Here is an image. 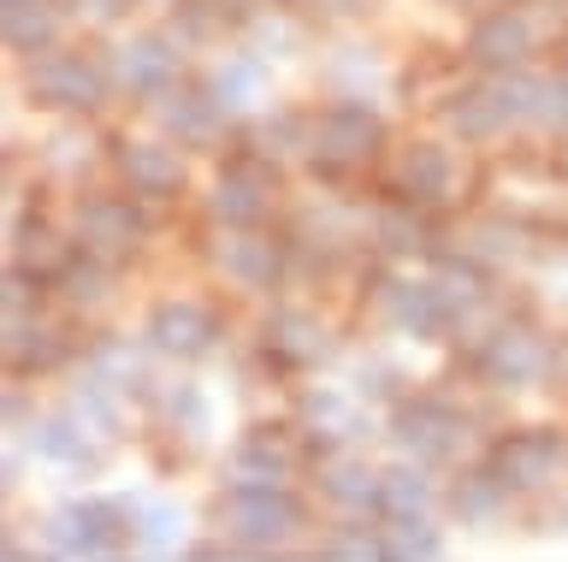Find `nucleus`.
<instances>
[{
    "instance_id": "obj_33",
    "label": "nucleus",
    "mask_w": 568,
    "mask_h": 562,
    "mask_svg": "<svg viewBox=\"0 0 568 562\" xmlns=\"http://www.w3.org/2000/svg\"><path fill=\"white\" fill-rule=\"evenodd\" d=\"M149 415L172 445H184V456L213 450V397L195 379H160L149 397Z\"/></svg>"
},
{
    "instance_id": "obj_14",
    "label": "nucleus",
    "mask_w": 568,
    "mask_h": 562,
    "mask_svg": "<svg viewBox=\"0 0 568 562\" xmlns=\"http://www.w3.org/2000/svg\"><path fill=\"white\" fill-rule=\"evenodd\" d=\"M373 303V326L390 331L397 344H450V314H444V296H438V278L433 273H403V267H385L367 290Z\"/></svg>"
},
{
    "instance_id": "obj_32",
    "label": "nucleus",
    "mask_w": 568,
    "mask_h": 562,
    "mask_svg": "<svg viewBox=\"0 0 568 562\" xmlns=\"http://www.w3.org/2000/svg\"><path fill=\"white\" fill-rule=\"evenodd\" d=\"M202 83L237 125H248L266 108V95H273V60L255 54V48H231V54H220L202 72Z\"/></svg>"
},
{
    "instance_id": "obj_6",
    "label": "nucleus",
    "mask_w": 568,
    "mask_h": 562,
    "mask_svg": "<svg viewBox=\"0 0 568 562\" xmlns=\"http://www.w3.org/2000/svg\"><path fill=\"white\" fill-rule=\"evenodd\" d=\"M202 267L225 290L273 303V290L291 285V237H284V225L278 232L273 225H207Z\"/></svg>"
},
{
    "instance_id": "obj_4",
    "label": "nucleus",
    "mask_w": 568,
    "mask_h": 562,
    "mask_svg": "<svg viewBox=\"0 0 568 562\" xmlns=\"http://www.w3.org/2000/svg\"><path fill=\"white\" fill-rule=\"evenodd\" d=\"M24 95L30 108L53 119H101L106 101L119 95V83H113V65H106V48L53 42L24 60Z\"/></svg>"
},
{
    "instance_id": "obj_27",
    "label": "nucleus",
    "mask_w": 568,
    "mask_h": 562,
    "mask_svg": "<svg viewBox=\"0 0 568 562\" xmlns=\"http://www.w3.org/2000/svg\"><path fill=\"white\" fill-rule=\"evenodd\" d=\"M131 515V562H184L190 551V515L166 491H119Z\"/></svg>"
},
{
    "instance_id": "obj_16",
    "label": "nucleus",
    "mask_w": 568,
    "mask_h": 562,
    "mask_svg": "<svg viewBox=\"0 0 568 562\" xmlns=\"http://www.w3.org/2000/svg\"><path fill=\"white\" fill-rule=\"evenodd\" d=\"M479 462L515 498H550L557 480H568V432L562 427H504V432H491Z\"/></svg>"
},
{
    "instance_id": "obj_22",
    "label": "nucleus",
    "mask_w": 568,
    "mask_h": 562,
    "mask_svg": "<svg viewBox=\"0 0 568 562\" xmlns=\"http://www.w3.org/2000/svg\"><path fill=\"white\" fill-rule=\"evenodd\" d=\"M12 445H24L30 462L60 468V473H95L101 456H106V438L89 427L71 402H60V409H36V420L12 438Z\"/></svg>"
},
{
    "instance_id": "obj_29",
    "label": "nucleus",
    "mask_w": 568,
    "mask_h": 562,
    "mask_svg": "<svg viewBox=\"0 0 568 562\" xmlns=\"http://www.w3.org/2000/svg\"><path fill=\"white\" fill-rule=\"evenodd\" d=\"M154 356L160 349L149 338L136 344V338H119V331H101V338H89V349H83V374H95L106 391H119L124 402H149L154 385H160Z\"/></svg>"
},
{
    "instance_id": "obj_46",
    "label": "nucleus",
    "mask_w": 568,
    "mask_h": 562,
    "mask_svg": "<svg viewBox=\"0 0 568 562\" xmlns=\"http://www.w3.org/2000/svg\"><path fill=\"white\" fill-rule=\"evenodd\" d=\"M539 533H568V498L545 509V527H539Z\"/></svg>"
},
{
    "instance_id": "obj_36",
    "label": "nucleus",
    "mask_w": 568,
    "mask_h": 562,
    "mask_svg": "<svg viewBox=\"0 0 568 562\" xmlns=\"http://www.w3.org/2000/svg\"><path fill=\"white\" fill-rule=\"evenodd\" d=\"M302 562H390L385 521L379 515H344L314 539V551H302Z\"/></svg>"
},
{
    "instance_id": "obj_8",
    "label": "nucleus",
    "mask_w": 568,
    "mask_h": 562,
    "mask_svg": "<svg viewBox=\"0 0 568 562\" xmlns=\"http://www.w3.org/2000/svg\"><path fill=\"white\" fill-rule=\"evenodd\" d=\"M284 166H273L266 154H255L237 136L231 149H220V172L202 190V219L207 225H273L284 214Z\"/></svg>"
},
{
    "instance_id": "obj_45",
    "label": "nucleus",
    "mask_w": 568,
    "mask_h": 562,
    "mask_svg": "<svg viewBox=\"0 0 568 562\" xmlns=\"http://www.w3.org/2000/svg\"><path fill=\"white\" fill-rule=\"evenodd\" d=\"M7 562H60V556H53L48 539H42V544H18V539L7 533Z\"/></svg>"
},
{
    "instance_id": "obj_21",
    "label": "nucleus",
    "mask_w": 568,
    "mask_h": 562,
    "mask_svg": "<svg viewBox=\"0 0 568 562\" xmlns=\"http://www.w3.org/2000/svg\"><path fill=\"white\" fill-rule=\"evenodd\" d=\"M184 54H190V42L178 30H131V37H119L106 48V65H113V83L124 101H154L178 78H190Z\"/></svg>"
},
{
    "instance_id": "obj_20",
    "label": "nucleus",
    "mask_w": 568,
    "mask_h": 562,
    "mask_svg": "<svg viewBox=\"0 0 568 562\" xmlns=\"http://www.w3.org/2000/svg\"><path fill=\"white\" fill-rule=\"evenodd\" d=\"M142 113H149V125L160 136H172V143H184L190 154H213V149H231L237 143V119H231L220 101L207 95L202 78H178L166 95L142 101Z\"/></svg>"
},
{
    "instance_id": "obj_40",
    "label": "nucleus",
    "mask_w": 568,
    "mask_h": 562,
    "mask_svg": "<svg viewBox=\"0 0 568 562\" xmlns=\"http://www.w3.org/2000/svg\"><path fill=\"white\" fill-rule=\"evenodd\" d=\"M390 562H444V527L433 515H379Z\"/></svg>"
},
{
    "instance_id": "obj_9",
    "label": "nucleus",
    "mask_w": 568,
    "mask_h": 562,
    "mask_svg": "<svg viewBox=\"0 0 568 562\" xmlns=\"http://www.w3.org/2000/svg\"><path fill=\"white\" fill-rule=\"evenodd\" d=\"M42 539L53 544L60 562H119V556H131V515H124V498H101V491L60 498L42 515Z\"/></svg>"
},
{
    "instance_id": "obj_42",
    "label": "nucleus",
    "mask_w": 568,
    "mask_h": 562,
    "mask_svg": "<svg viewBox=\"0 0 568 562\" xmlns=\"http://www.w3.org/2000/svg\"><path fill=\"white\" fill-rule=\"evenodd\" d=\"M349 391L362 402H373V409H390L397 397H408V374L385 356V349H367V356L355 361V374H349Z\"/></svg>"
},
{
    "instance_id": "obj_48",
    "label": "nucleus",
    "mask_w": 568,
    "mask_h": 562,
    "mask_svg": "<svg viewBox=\"0 0 568 562\" xmlns=\"http://www.w3.org/2000/svg\"><path fill=\"white\" fill-rule=\"evenodd\" d=\"M557 172H562V184H568V136H557Z\"/></svg>"
},
{
    "instance_id": "obj_31",
    "label": "nucleus",
    "mask_w": 568,
    "mask_h": 562,
    "mask_svg": "<svg viewBox=\"0 0 568 562\" xmlns=\"http://www.w3.org/2000/svg\"><path fill=\"white\" fill-rule=\"evenodd\" d=\"M515 503L521 498H515L486 462L456 468L450 480H444V515H450L456 527H468V533H497V527L515 515Z\"/></svg>"
},
{
    "instance_id": "obj_26",
    "label": "nucleus",
    "mask_w": 568,
    "mask_h": 562,
    "mask_svg": "<svg viewBox=\"0 0 568 562\" xmlns=\"http://www.w3.org/2000/svg\"><path fill=\"white\" fill-rule=\"evenodd\" d=\"M433 125L444 136H456L462 149H486V143H504V136L515 131L509 125V113H504V101H497L491 90V78L479 72L468 83H450V90H438L433 101Z\"/></svg>"
},
{
    "instance_id": "obj_2",
    "label": "nucleus",
    "mask_w": 568,
    "mask_h": 562,
    "mask_svg": "<svg viewBox=\"0 0 568 562\" xmlns=\"http://www.w3.org/2000/svg\"><path fill=\"white\" fill-rule=\"evenodd\" d=\"M550 356H557V331L532 308H504L468 344V374L491 397H521V391H545Z\"/></svg>"
},
{
    "instance_id": "obj_1",
    "label": "nucleus",
    "mask_w": 568,
    "mask_h": 562,
    "mask_svg": "<svg viewBox=\"0 0 568 562\" xmlns=\"http://www.w3.org/2000/svg\"><path fill=\"white\" fill-rule=\"evenodd\" d=\"M207 521L255 562H296V539L314 533V503L296 486H220Z\"/></svg>"
},
{
    "instance_id": "obj_10",
    "label": "nucleus",
    "mask_w": 568,
    "mask_h": 562,
    "mask_svg": "<svg viewBox=\"0 0 568 562\" xmlns=\"http://www.w3.org/2000/svg\"><path fill=\"white\" fill-rule=\"evenodd\" d=\"M550 243H562V237H550L545 225H532L527 214H515V207H474L468 219H456V232H450L444 249L468 255L474 267L504 278V273L539 267V260L550 255Z\"/></svg>"
},
{
    "instance_id": "obj_12",
    "label": "nucleus",
    "mask_w": 568,
    "mask_h": 562,
    "mask_svg": "<svg viewBox=\"0 0 568 562\" xmlns=\"http://www.w3.org/2000/svg\"><path fill=\"white\" fill-rule=\"evenodd\" d=\"M106 178L119 190H131L142 207L166 214V207H184L190 202V149L172 143V136H113V154H106Z\"/></svg>"
},
{
    "instance_id": "obj_35",
    "label": "nucleus",
    "mask_w": 568,
    "mask_h": 562,
    "mask_svg": "<svg viewBox=\"0 0 568 562\" xmlns=\"http://www.w3.org/2000/svg\"><path fill=\"white\" fill-rule=\"evenodd\" d=\"M0 37H7L18 60L65 42V0H7L0 7Z\"/></svg>"
},
{
    "instance_id": "obj_13",
    "label": "nucleus",
    "mask_w": 568,
    "mask_h": 562,
    "mask_svg": "<svg viewBox=\"0 0 568 562\" xmlns=\"http://www.w3.org/2000/svg\"><path fill=\"white\" fill-rule=\"evenodd\" d=\"M474 432V415L444 391H408L385 409V438L397 456H415L426 468H450Z\"/></svg>"
},
{
    "instance_id": "obj_17",
    "label": "nucleus",
    "mask_w": 568,
    "mask_h": 562,
    "mask_svg": "<svg viewBox=\"0 0 568 562\" xmlns=\"http://www.w3.org/2000/svg\"><path fill=\"white\" fill-rule=\"evenodd\" d=\"M291 420L302 432L308 462H320L332 450H362V438H373V402H362L349 385H296Z\"/></svg>"
},
{
    "instance_id": "obj_47",
    "label": "nucleus",
    "mask_w": 568,
    "mask_h": 562,
    "mask_svg": "<svg viewBox=\"0 0 568 562\" xmlns=\"http://www.w3.org/2000/svg\"><path fill=\"white\" fill-rule=\"evenodd\" d=\"M438 7H450V12H486V7H497V0H438Z\"/></svg>"
},
{
    "instance_id": "obj_30",
    "label": "nucleus",
    "mask_w": 568,
    "mask_h": 562,
    "mask_svg": "<svg viewBox=\"0 0 568 562\" xmlns=\"http://www.w3.org/2000/svg\"><path fill=\"white\" fill-rule=\"evenodd\" d=\"M106 154H113V143H101L89 119H60V125L36 143V166H42V178H53V184L83 190V184H95Z\"/></svg>"
},
{
    "instance_id": "obj_24",
    "label": "nucleus",
    "mask_w": 568,
    "mask_h": 562,
    "mask_svg": "<svg viewBox=\"0 0 568 562\" xmlns=\"http://www.w3.org/2000/svg\"><path fill=\"white\" fill-rule=\"evenodd\" d=\"M367 243L385 267H408V260H433L450 243V232H444V214H426V207L379 196L367 207Z\"/></svg>"
},
{
    "instance_id": "obj_41",
    "label": "nucleus",
    "mask_w": 568,
    "mask_h": 562,
    "mask_svg": "<svg viewBox=\"0 0 568 562\" xmlns=\"http://www.w3.org/2000/svg\"><path fill=\"white\" fill-rule=\"evenodd\" d=\"M65 402L106 438V445H119V432H124V397L119 391H106L95 374H78V379H71V391H65Z\"/></svg>"
},
{
    "instance_id": "obj_19",
    "label": "nucleus",
    "mask_w": 568,
    "mask_h": 562,
    "mask_svg": "<svg viewBox=\"0 0 568 562\" xmlns=\"http://www.w3.org/2000/svg\"><path fill=\"white\" fill-rule=\"evenodd\" d=\"M545 19L527 7V0H497V7L474 12L468 37H462V60L474 72H521L532 65V54L545 48Z\"/></svg>"
},
{
    "instance_id": "obj_23",
    "label": "nucleus",
    "mask_w": 568,
    "mask_h": 562,
    "mask_svg": "<svg viewBox=\"0 0 568 562\" xmlns=\"http://www.w3.org/2000/svg\"><path fill=\"white\" fill-rule=\"evenodd\" d=\"M302 432L296 420L284 427H248L225 445V486H296L302 473Z\"/></svg>"
},
{
    "instance_id": "obj_49",
    "label": "nucleus",
    "mask_w": 568,
    "mask_h": 562,
    "mask_svg": "<svg viewBox=\"0 0 568 562\" xmlns=\"http://www.w3.org/2000/svg\"><path fill=\"white\" fill-rule=\"evenodd\" d=\"M562 72H568V37H562Z\"/></svg>"
},
{
    "instance_id": "obj_37",
    "label": "nucleus",
    "mask_w": 568,
    "mask_h": 562,
    "mask_svg": "<svg viewBox=\"0 0 568 562\" xmlns=\"http://www.w3.org/2000/svg\"><path fill=\"white\" fill-rule=\"evenodd\" d=\"M113 296H119V267L113 260H95V255H78L60 278H53V303L65 314H83V320L101 314Z\"/></svg>"
},
{
    "instance_id": "obj_44",
    "label": "nucleus",
    "mask_w": 568,
    "mask_h": 562,
    "mask_svg": "<svg viewBox=\"0 0 568 562\" xmlns=\"http://www.w3.org/2000/svg\"><path fill=\"white\" fill-rule=\"evenodd\" d=\"M545 391L568 397V331H557V356H550V379H545Z\"/></svg>"
},
{
    "instance_id": "obj_11",
    "label": "nucleus",
    "mask_w": 568,
    "mask_h": 562,
    "mask_svg": "<svg viewBox=\"0 0 568 562\" xmlns=\"http://www.w3.org/2000/svg\"><path fill=\"white\" fill-rule=\"evenodd\" d=\"M255 349L273 379H302V374H320L337 356V326L314 303L278 296V303H266L261 326H255Z\"/></svg>"
},
{
    "instance_id": "obj_25",
    "label": "nucleus",
    "mask_w": 568,
    "mask_h": 562,
    "mask_svg": "<svg viewBox=\"0 0 568 562\" xmlns=\"http://www.w3.org/2000/svg\"><path fill=\"white\" fill-rule=\"evenodd\" d=\"M78 237H71V225H60L48 214V207H30L18 202L12 207V225H7V267L42 278V285H53L71 260H78Z\"/></svg>"
},
{
    "instance_id": "obj_34",
    "label": "nucleus",
    "mask_w": 568,
    "mask_h": 562,
    "mask_svg": "<svg viewBox=\"0 0 568 562\" xmlns=\"http://www.w3.org/2000/svg\"><path fill=\"white\" fill-rule=\"evenodd\" d=\"M237 136L255 154H266L273 166H284V172L308 166V108H278V101H273V108H261Z\"/></svg>"
},
{
    "instance_id": "obj_38",
    "label": "nucleus",
    "mask_w": 568,
    "mask_h": 562,
    "mask_svg": "<svg viewBox=\"0 0 568 562\" xmlns=\"http://www.w3.org/2000/svg\"><path fill=\"white\" fill-rule=\"evenodd\" d=\"M320 78H326L332 95H362V101H373V90H379L390 72H385V54H379L373 42H337L332 54H326V65H320Z\"/></svg>"
},
{
    "instance_id": "obj_3",
    "label": "nucleus",
    "mask_w": 568,
    "mask_h": 562,
    "mask_svg": "<svg viewBox=\"0 0 568 562\" xmlns=\"http://www.w3.org/2000/svg\"><path fill=\"white\" fill-rule=\"evenodd\" d=\"M390 154L385 113L362 95H332L308 108V172L320 184H349L362 172H379Z\"/></svg>"
},
{
    "instance_id": "obj_28",
    "label": "nucleus",
    "mask_w": 568,
    "mask_h": 562,
    "mask_svg": "<svg viewBox=\"0 0 568 562\" xmlns=\"http://www.w3.org/2000/svg\"><path fill=\"white\" fill-rule=\"evenodd\" d=\"M314 498L337 515H385V468H373L362 450H332L314 462Z\"/></svg>"
},
{
    "instance_id": "obj_39",
    "label": "nucleus",
    "mask_w": 568,
    "mask_h": 562,
    "mask_svg": "<svg viewBox=\"0 0 568 562\" xmlns=\"http://www.w3.org/2000/svg\"><path fill=\"white\" fill-rule=\"evenodd\" d=\"M444 509V480H433V468L415 456L385 462V515H433Z\"/></svg>"
},
{
    "instance_id": "obj_43",
    "label": "nucleus",
    "mask_w": 568,
    "mask_h": 562,
    "mask_svg": "<svg viewBox=\"0 0 568 562\" xmlns=\"http://www.w3.org/2000/svg\"><path fill=\"white\" fill-rule=\"evenodd\" d=\"M136 7L142 0H78V12H89L95 24H119V19H131Z\"/></svg>"
},
{
    "instance_id": "obj_18",
    "label": "nucleus",
    "mask_w": 568,
    "mask_h": 562,
    "mask_svg": "<svg viewBox=\"0 0 568 562\" xmlns=\"http://www.w3.org/2000/svg\"><path fill=\"white\" fill-rule=\"evenodd\" d=\"M142 338L160 349V361L195 367V361H207L225 349L231 320H225L220 303H207V296H160V303L142 314Z\"/></svg>"
},
{
    "instance_id": "obj_7",
    "label": "nucleus",
    "mask_w": 568,
    "mask_h": 562,
    "mask_svg": "<svg viewBox=\"0 0 568 562\" xmlns=\"http://www.w3.org/2000/svg\"><path fill=\"white\" fill-rule=\"evenodd\" d=\"M71 237H78L83 255L95 260H113V267H131V260L149 255V237H154V207H142L131 190L119 184H83L78 196H71Z\"/></svg>"
},
{
    "instance_id": "obj_15",
    "label": "nucleus",
    "mask_w": 568,
    "mask_h": 562,
    "mask_svg": "<svg viewBox=\"0 0 568 562\" xmlns=\"http://www.w3.org/2000/svg\"><path fill=\"white\" fill-rule=\"evenodd\" d=\"M78 331H83V314H65L60 303L30 308V314H7V338H0L7 374L30 385V379H48V374H60V367L83 361L89 338H78Z\"/></svg>"
},
{
    "instance_id": "obj_5",
    "label": "nucleus",
    "mask_w": 568,
    "mask_h": 562,
    "mask_svg": "<svg viewBox=\"0 0 568 562\" xmlns=\"http://www.w3.org/2000/svg\"><path fill=\"white\" fill-rule=\"evenodd\" d=\"M373 184H379V196L426 207V214H450L456 202H468V172H462L456 136H444V131L390 143L385 166L373 172Z\"/></svg>"
}]
</instances>
